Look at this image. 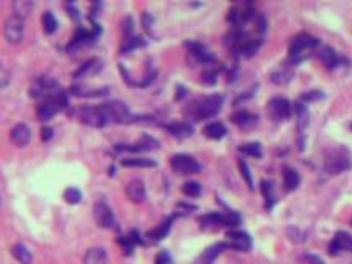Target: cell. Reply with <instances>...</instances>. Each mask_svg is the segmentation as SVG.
I'll use <instances>...</instances> for the list:
<instances>
[{"instance_id":"6da1fadb","label":"cell","mask_w":352,"mask_h":264,"mask_svg":"<svg viewBox=\"0 0 352 264\" xmlns=\"http://www.w3.org/2000/svg\"><path fill=\"white\" fill-rule=\"evenodd\" d=\"M224 98L220 94H211V96L206 98H200L196 101H192L191 104H188L186 108V116H190L191 119L194 121H202V119H209V117H214L219 112L220 106H222Z\"/></svg>"},{"instance_id":"8d00e7d4","label":"cell","mask_w":352,"mask_h":264,"mask_svg":"<svg viewBox=\"0 0 352 264\" xmlns=\"http://www.w3.org/2000/svg\"><path fill=\"white\" fill-rule=\"evenodd\" d=\"M239 168H240V173H242V177H244V180L247 182L248 185V188H254V178L250 175V168H248L247 165V162L246 160H239Z\"/></svg>"},{"instance_id":"d590c367","label":"cell","mask_w":352,"mask_h":264,"mask_svg":"<svg viewBox=\"0 0 352 264\" xmlns=\"http://www.w3.org/2000/svg\"><path fill=\"white\" fill-rule=\"evenodd\" d=\"M292 71L288 70H280V71H275L274 75H272V81L276 83V84H285L290 81V78H292Z\"/></svg>"},{"instance_id":"bcb514c9","label":"cell","mask_w":352,"mask_h":264,"mask_svg":"<svg viewBox=\"0 0 352 264\" xmlns=\"http://www.w3.org/2000/svg\"><path fill=\"white\" fill-rule=\"evenodd\" d=\"M184 94H186V89H183V88H178V96H176V98H178V99H181V98L184 96Z\"/></svg>"},{"instance_id":"52a82bcc","label":"cell","mask_w":352,"mask_h":264,"mask_svg":"<svg viewBox=\"0 0 352 264\" xmlns=\"http://www.w3.org/2000/svg\"><path fill=\"white\" fill-rule=\"evenodd\" d=\"M266 111H268V116L275 121H285L292 116V104L286 98L276 96L272 98L266 104Z\"/></svg>"},{"instance_id":"f35d334b","label":"cell","mask_w":352,"mask_h":264,"mask_svg":"<svg viewBox=\"0 0 352 264\" xmlns=\"http://www.w3.org/2000/svg\"><path fill=\"white\" fill-rule=\"evenodd\" d=\"M324 98V93L318 91V89H313V91H304L302 94V101L304 103H313V101H320Z\"/></svg>"},{"instance_id":"5bb4252c","label":"cell","mask_w":352,"mask_h":264,"mask_svg":"<svg viewBox=\"0 0 352 264\" xmlns=\"http://www.w3.org/2000/svg\"><path fill=\"white\" fill-rule=\"evenodd\" d=\"M126 193L128 196V200H132L134 203H142L146 198V190H145V183L138 180V178H134L130 180L126 187Z\"/></svg>"},{"instance_id":"ee69618b","label":"cell","mask_w":352,"mask_h":264,"mask_svg":"<svg viewBox=\"0 0 352 264\" xmlns=\"http://www.w3.org/2000/svg\"><path fill=\"white\" fill-rule=\"evenodd\" d=\"M51 137H53V129H51V127H43L42 129V139L43 140H50Z\"/></svg>"},{"instance_id":"ac0fdd59","label":"cell","mask_w":352,"mask_h":264,"mask_svg":"<svg viewBox=\"0 0 352 264\" xmlns=\"http://www.w3.org/2000/svg\"><path fill=\"white\" fill-rule=\"evenodd\" d=\"M294 112H296V119H298V132L300 136H303L304 129L310 124V111L304 104L296 103L294 104Z\"/></svg>"},{"instance_id":"8992f818","label":"cell","mask_w":352,"mask_h":264,"mask_svg":"<svg viewBox=\"0 0 352 264\" xmlns=\"http://www.w3.org/2000/svg\"><path fill=\"white\" fill-rule=\"evenodd\" d=\"M254 17H255V10L252 7V4H239V5H234V7L229 10L227 20L234 25V28H240L244 24L250 22Z\"/></svg>"},{"instance_id":"836d02e7","label":"cell","mask_w":352,"mask_h":264,"mask_svg":"<svg viewBox=\"0 0 352 264\" xmlns=\"http://www.w3.org/2000/svg\"><path fill=\"white\" fill-rule=\"evenodd\" d=\"M218 80V70L214 66H206V70L202 71V83L208 84V86H212Z\"/></svg>"},{"instance_id":"5b68a950","label":"cell","mask_w":352,"mask_h":264,"mask_svg":"<svg viewBox=\"0 0 352 264\" xmlns=\"http://www.w3.org/2000/svg\"><path fill=\"white\" fill-rule=\"evenodd\" d=\"M24 33H25L24 19H20V17H16V15H12L5 20L4 35H5V40H7L10 45H18L22 40H24Z\"/></svg>"},{"instance_id":"7a4b0ae2","label":"cell","mask_w":352,"mask_h":264,"mask_svg":"<svg viewBox=\"0 0 352 264\" xmlns=\"http://www.w3.org/2000/svg\"><path fill=\"white\" fill-rule=\"evenodd\" d=\"M320 45V40L306 33H300L298 37H294L292 43H290L288 53H290V63L296 65L304 61L308 56H311V52H314V48Z\"/></svg>"},{"instance_id":"7402d4cb","label":"cell","mask_w":352,"mask_h":264,"mask_svg":"<svg viewBox=\"0 0 352 264\" xmlns=\"http://www.w3.org/2000/svg\"><path fill=\"white\" fill-rule=\"evenodd\" d=\"M201 224L202 228H219V226H227L226 215H219V213H209V215L201 216Z\"/></svg>"},{"instance_id":"30bf717a","label":"cell","mask_w":352,"mask_h":264,"mask_svg":"<svg viewBox=\"0 0 352 264\" xmlns=\"http://www.w3.org/2000/svg\"><path fill=\"white\" fill-rule=\"evenodd\" d=\"M94 220L100 228H112L114 226L116 218H114L110 206L107 205L106 201H98V203L94 205Z\"/></svg>"},{"instance_id":"3957f363","label":"cell","mask_w":352,"mask_h":264,"mask_svg":"<svg viewBox=\"0 0 352 264\" xmlns=\"http://www.w3.org/2000/svg\"><path fill=\"white\" fill-rule=\"evenodd\" d=\"M79 119L81 122L92 127H104L109 122V117L106 114L104 104L99 106H84L79 109Z\"/></svg>"},{"instance_id":"484cf974","label":"cell","mask_w":352,"mask_h":264,"mask_svg":"<svg viewBox=\"0 0 352 264\" xmlns=\"http://www.w3.org/2000/svg\"><path fill=\"white\" fill-rule=\"evenodd\" d=\"M170 134H173L176 137H188L192 134V127L190 124H184V122H174V124L166 126Z\"/></svg>"},{"instance_id":"74e56055","label":"cell","mask_w":352,"mask_h":264,"mask_svg":"<svg viewBox=\"0 0 352 264\" xmlns=\"http://www.w3.org/2000/svg\"><path fill=\"white\" fill-rule=\"evenodd\" d=\"M260 188H262V193L266 200V208H270L272 205H274V193H272V183L264 180L262 185H260Z\"/></svg>"},{"instance_id":"d6a6232c","label":"cell","mask_w":352,"mask_h":264,"mask_svg":"<svg viewBox=\"0 0 352 264\" xmlns=\"http://www.w3.org/2000/svg\"><path fill=\"white\" fill-rule=\"evenodd\" d=\"M181 190H183V193L184 195H188V196H200L201 192H202V188H201V185L198 183V182H186L183 187H181Z\"/></svg>"},{"instance_id":"277c9868","label":"cell","mask_w":352,"mask_h":264,"mask_svg":"<svg viewBox=\"0 0 352 264\" xmlns=\"http://www.w3.org/2000/svg\"><path fill=\"white\" fill-rule=\"evenodd\" d=\"M170 165L181 175H191V173H200L201 172V164L196 159H192L188 154H176L170 159Z\"/></svg>"},{"instance_id":"f546056e","label":"cell","mask_w":352,"mask_h":264,"mask_svg":"<svg viewBox=\"0 0 352 264\" xmlns=\"http://www.w3.org/2000/svg\"><path fill=\"white\" fill-rule=\"evenodd\" d=\"M42 24H43V30L46 33H54L56 28H58V20L51 12H44L42 17Z\"/></svg>"},{"instance_id":"7bdbcfd3","label":"cell","mask_w":352,"mask_h":264,"mask_svg":"<svg viewBox=\"0 0 352 264\" xmlns=\"http://www.w3.org/2000/svg\"><path fill=\"white\" fill-rule=\"evenodd\" d=\"M288 236H290V239L292 241H294V243H303V238H302V233L298 231L296 228H288Z\"/></svg>"},{"instance_id":"ffe728a7","label":"cell","mask_w":352,"mask_h":264,"mask_svg":"<svg viewBox=\"0 0 352 264\" xmlns=\"http://www.w3.org/2000/svg\"><path fill=\"white\" fill-rule=\"evenodd\" d=\"M320 58L321 61L324 63V66L328 70H332V68H336L338 63H339V56L336 53V50L331 48V47H324V48H321V52H320Z\"/></svg>"},{"instance_id":"9a60e30c","label":"cell","mask_w":352,"mask_h":264,"mask_svg":"<svg viewBox=\"0 0 352 264\" xmlns=\"http://www.w3.org/2000/svg\"><path fill=\"white\" fill-rule=\"evenodd\" d=\"M10 139L15 145L18 147H24L28 142L32 140V132H30V127L26 124H16L12 131H10Z\"/></svg>"},{"instance_id":"2e32d148","label":"cell","mask_w":352,"mask_h":264,"mask_svg":"<svg viewBox=\"0 0 352 264\" xmlns=\"http://www.w3.org/2000/svg\"><path fill=\"white\" fill-rule=\"evenodd\" d=\"M84 264H109V257L104 248H90L84 254Z\"/></svg>"},{"instance_id":"44dd1931","label":"cell","mask_w":352,"mask_h":264,"mask_svg":"<svg viewBox=\"0 0 352 264\" xmlns=\"http://www.w3.org/2000/svg\"><path fill=\"white\" fill-rule=\"evenodd\" d=\"M100 70V61L99 60H89L86 61L82 66H79V70L74 73V78L76 80H79V78H86V76H90V75H96Z\"/></svg>"},{"instance_id":"e575fe53","label":"cell","mask_w":352,"mask_h":264,"mask_svg":"<svg viewBox=\"0 0 352 264\" xmlns=\"http://www.w3.org/2000/svg\"><path fill=\"white\" fill-rule=\"evenodd\" d=\"M81 198H82V195H81V192H79L78 188H66L64 190V200L68 201V203H71V205H76V203H79V201H81Z\"/></svg>"},{"instance_id":"8fae6325","label":"cell","mask_w":352,"mask_h":264,"mask_svg":"<svg viewBox=\"0 0 352 264\" xmlns=\"http://www.w3.org/2000/svg\"><path fill=\"white\" fill-rule=\"evenodd\" d=\"M227 246L237 251H248L252 248V239L244 231H229L227 233Z\"/></svg>"},{"instance_id":"4316f807","label":"cell","mask_w":352,"mask_h":264,"mask_svg":"<svg viewBox=\"0 0 352 264\" xmlns=\"http://www.w3.org/2000/svg\"><path fill=\"white\" fill-rule=\"evenodd\" d=\"M122 165L124 167H142V168H146V167H155L156 162L152 160V159H144V157H130V159H124L122 160Z\"/></svg>"},{"instance_id":"9c48e42d","label":"cell","mask_w":352,"mask_h":264,"mask_svg":"<svg viewBox=\"0 0 352 264\" xmlns=\"http://www.w3.org/2000/svg\"><path fill=\"white\" fill-rule=\"evenodd\" d=\"M350 167V160L348 155L334 152L331 155H328V159L324 160V170L329 175H338V173H342L344 170H348Z\"/></svg>"},{"instance_id":"83f0119b","label":"cell","mask_w":352,"mask_h":264,"mask_svg":"<svg viewBox=\"0 0 352 264\" xmlns=\"http://www.w3.org/2000/svg\"><path fill=\"white\" fill-rule=\"evenodd\" d=\"M33 9V4L32 2H26V0H16L14 2V15L20 17V19H25V17L30 15Z\"/></svg>"},{"instance_id":"7c38bea8","label":"cell","mask_w":352,"mask_h":264,"mask_svg":"<svg viewBox=\"0 0 352 264\" xmlns=\"http://www.w3.org/2000/svg\"><path fill=\"white\" fill-rule=\"evenodd\" d=\"M158 147V142L155 139H152L150 136H144L137 144H118L116 150L118 152H144V150H152V149H156Z\"/></svg>"},{"instance_id":"ba28073f","label":"cell","mask_w":352,"mask_h":264,"mask_svg":"<svg viewBox=\"0 0 352 264\" xmlns=\"http://www.w3.org/2000/svg\"><path fill=\"white\" fill-rule=\"evenodd\" d=\"M104 109H106L107 117H109V121L120 122V124L135 121L134 116L130 114L128 108L122 103V101H112V103H107V104H104Z\"/></svg>"},{"instance_id":"d6986e66","label":"cell","mask_w":352,"mask_h":264,"mask_svg":"<svg viewBox=\"0 0 352 264\" xmlns=\"http://www.w3.org/2000/svg\"><path fill=\"white\" fill-rule=\"evenodd\" d=\"M283 185H285L286 192H293V190L298 188L300 185V175L294 168H283Z\"/></svg>"},{"instance_id":"603a6c76","label":"cell","mask_w":352,"mask_h":264,"mask_svg":"<svg viewBox=\"0 0 352 264\" xmlns=\"http://www.w3.org/2000/svg\"><path fill=\"white\" fill-rule=\"evenodd\" d=\"M227 129L222 122H209V124L204 127V136L209 139H222L226 136Z\"/></svg>"},{"instance_id":"60d3db41","label":"cell","mask_w":352,"mask_h":264,"mask_svg":"<svg viewBox=\"0 0 352 264\" xmlns=\"http://www.w3.org/2000/svg\"><path fill=\"white\" fill-rule=\"evenodd\" d=\"M8 83H10V73L2 63H0V88L8 86Z\"/></svg>"},{"instance_id":"f6af8a7d","label":"cell","mask_w":352,"mask_h":264,"mask_svg":"<svg viewBox=\"0 0 352 264\" xmlns=\"http://www.w3.org/2000/svg\"><path fill=\"white\" fill-rule=\"evenodd\" d=\"M144 25H145L146 30L150 32V28H152V27H150V15H148V14H145V15H144Z\"/></svg>"},{"instance_id":"d4e9b609","label":"cell","mask_w":352,"mask_h":264,"mask_svg":"<svg viewBox=\"0 0 352 264\" xmlns=\"http://www.w3.org/2000/svg\"><path fill=\"white\" fill-rule=\"evenodd\" d=\"M226 243H220V244H214L212 248H209V249H206L202 252V256L200 257V261H198V264H211L216 257L219 256V252L222 251L224 248H226Z\"/></svg>"},{"instance_id":"ab89813d","label":"cell","mask_w":352,"mask_h":264,"mask_svg":"<svg viewBox=\"0 0 352 264\" xmlns=\"http://www.w3.org/2000/svg\"><path fill=\"white\" fill-rule=\"evenodd\" d=\"M155 264H174V262L168 251H160L155 257Z\"/></svg>"},{"instance_id":"1f68e13d","label":"cell","mask_w":352,"mask_h":264,"mask_svg":"<svg viewBox=\"0 0 352 264\" xmlns=\"http://www.w3.org/2000/svg\"><path fill=\"white\" fill-rule=\"evenodd\" d=\"M239 150L242 154L252 155V157H262V147L258 142H250V144H242Z\"/></svg>"},{"instance_id":"4fadbf2b","label":"cell","mask_w":352,"mask_h":264,"mask_svg":"<svg viewBox=\"0 0 352 264\" xmlns=\"http://www.w3.org/2000/svg\"><path fill=\"white\" fill-rule=\"evenodd\" d=\"M340 251L352 252V236L346 231L336 233V236L329 244V254H338Z\"/></svg>"},{"instance_id":"e0dca14e","label":"cell","mask_w":352,"mask_h":264,"mask_svg":"<svg viewBox=\"0 0 352 264\" xmlns=\"http://www.w3.org/2000/svg\"><path fill=\"white\" fill-rule=\"evenodd\" d=\"M230 121L242 129H247L257 122V116H254L252 112H248V111H239L230 116Z\"/></svg>"},{"instance_id":"f1b7e54d","label":"cell","mask_w":352,"mask_h":264,"mask_svg":"<svg viewBox=\"0 0 352 264\" xmlns=\"http://www.w3.org/2000/svg\"><path fill=\"white\" fill-rule=\"evenodd\" d=\"M71 91H72V94H76V96L96 98V96H104V94H107V88H102V89H96V91H90V89H84V88H81V86H72Z\"/></svg>"},{"instance_id":"cb8c5ba5","label":"cell","mask_w":352,"mask_h":264,"mask_svg":"<svg viewBox=\"0 0 352 264\" xmlns=\"http://www.w3.org/2000/svg\"><path fill=\"white\" fill-rule=\"evenodd\" d=\"M12 256L18 262H22V264H32V261H33L32 252L28 251L26 246H24L22 243H16L12 248Z\"/></svg>"},{"instance_id":"7dc6e473","label":"cell","mask_w":352,"mask_h":264,"mask_svg":"<svg viewBox=\"0 0 352 264\" xmlns=\"http://www.w3.org/2000/svg\"><path fill=\"white\" fill-rule=\"evenodd\" d=\"M350 127H352V126H350Z\"/></svg>"},{"instance_id":"b9f144b4","label":"cell","mask_w":352,"mask_h":264,"mask_svg":"<svg viewBox=\"0 0 352 264\" xmlns=\"http://www.w3.org/2000/svg\"><path fill=\"white\" fill-rule=\"evenodd\" d=\"M302 264H324L321 257H318L316 254H304L302 257Z\"/></svg>"},{"instance_id":"4dcf8cb0","label":"cell","mask_w":352,"mask_h":264,"mask_svg":"<svg viewBox=\"0 0 352 264\" xmlns=\"http://www.w3.org/2000/svg\"><path fill=\"white\" fill-rule=\"evenodd\" d=\"M172 223H173V218H168L166 221L162 223V226H158L156 229H153V231H150V233H148V236H150L152 239H155V241L164 238V236H166V233L170 231V226H172Z\"/></svg>"}]
</instances>
